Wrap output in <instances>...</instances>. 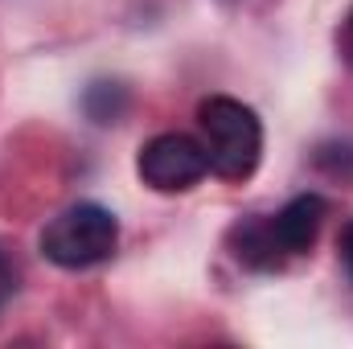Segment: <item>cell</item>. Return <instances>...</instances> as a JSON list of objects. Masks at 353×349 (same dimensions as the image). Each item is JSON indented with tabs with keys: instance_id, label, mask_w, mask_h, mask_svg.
Segmentation results:
<instances>
[{
	"instance_id": "5b68a950",
	"label": "cell",
	"mask_w": 353,
	"mask_h": 349,
	"mask_svg": "<svg viewBox=\"0 0 353 349\" xmlns=\"http://www.w3.org/2000/svg\"><path fill=\"white\" fill-rule=\"evenodd\" d=\"M12 288H17V275H12V263H8V255L0 251V304L12 296Z\"/></svg>"
},
{
	"instance_id": "8992f818",
	"label": "cell",
	"mask_w": 353,
	"mask_h": 349,
	"mask_svg": "<svg viewBox=\"0 0 353 349\" xmlns=\"http://www.w3.org/2000/svg\"><path fill=\"white\" fill-rule=\"evenodd\" d=\"M341 259H345V267H350V275H353V222L341 230Z\"/></svg>"
},
{
	"instance_id": "277c9868",
	"label": "cell",
	"mask_w": 353,
	"mask_h": 349,
	"mask_svg": "<svg viewBox=\"0 0 353 349\" xmlns=\"http://www.w3.org/2000/svg\"><path fill=\"white\" fill-rule=\"evenodd\" d=\"M325 214H329V206H325L321 193H300V197H292V201L267 222V226H271V239H275V247H279V255H304V251H312Z\"/></svg>"
},
{
	"instance_id": "3957f363",
	"label": "cell",
	"mask_w": 353,
	"mask_h": 349,
	"mask_svg": "<svg viewBox=\"0 0 353 349\" xmlns=\"http://www.w3.org/2000/svg\"><path fill=\"white\" fill-rule=\"evenodd\" d=\"M136 173L157 193H185L210 173V157H205L201 140H193L185 132H161L140 148Z\"/></svg>"
},
{
	"instance_id": "6da1fadb",
	"label": "cell",
	"mask_w": 353,
	"mask_h": 349,
	"mask_svg": "<svg viewBox=\"0 0 353 349\" xmlns=\"http://www.w3.org/2000/svg\"><path fill=\"white\" fill-rule=\"evenodd\" d=\"M197 123H201V144H205V157H210V173L226 177V181H247L259 169L263 123L247 103H239L230 94H210L197 107Z\"/></svg>"
},
{
	"instance_id": "7a4b0ae2",
	"label": "cell",
	"mask_w": 353,
	"mask_h": 349,
	"mask_svg": "<svg viewBox=\"0 0 353 349\" xmlns=\"http://www.w3.org/2000/svg\"><path fill=\"white\" fill-rule=\"evenodd\" d=\"M119 243V222L107 206L79 201L62 210L46 230H41V255L66 271H83L103 263Z\"/></svg>"
},
{
	"instance_id": "52a82bcc",
	"label": "cell",
	"mask_w": 353,
	"mask_h": 349,
	"mask_svg": "<svg viewBox=\"0 0 353 349\" xmlns=\"http://www.w3.org/2000/svg\"><path fill=\"white\" fill-rule=\"evenodd\" d=\"M345 50H350V58H353V12H350V25H345Z\"/></svg>"
}]
</instances>
